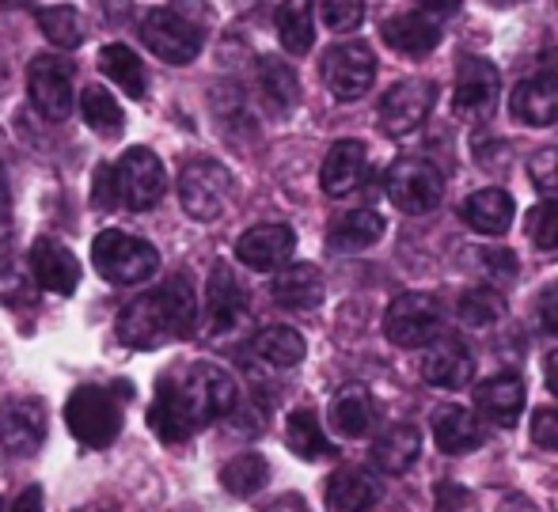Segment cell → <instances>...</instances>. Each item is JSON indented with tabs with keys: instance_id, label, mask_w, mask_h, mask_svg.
Masks as SVG:
<instances>
[{
	"instance_id": "c3c4849f",
	"label": "cell",
	"mask_w": 558,
	"mask_h": 512,
	"mask_svg": "<svg viewBox=\"0 0 558 512\" xmlns=\"http://www.w3.org/2000/svg\"><path fill=\"white\" fill-rule=\"evenodd\" d=\"M539 319H544V327L558 334V285H551L544 293V301H539Z\"/></svg>"
},
{
	"instance_id": "ab89813d",
	"label": "cell",
	"mask_w": 558,
	"mask_h": 512,
	"mask_svg": "<svg viewBox=\"0 0 558 512\" xmlns=\"http://www.w3.org/2000/svg\"><path fill=\"white\" fill-rule=\"evenodd\" d=\"M38 281L31 270H15V266H8V270H0V304L8 307H35L38 304Z\"/></svg>"
},
{
	"instance_id": "f907efd6",
	"label": "cell",
	"mask_w": 558,
	"mask_h": 512,
	"mask_svg": "<svg viewBox=\"0 0 558 512\" xmlns=\"http://www.w3.org/2000/svg\"><path fill=\"white\" fill-rule=\"evenodd\" d=\"M12 512H43V490H38V486H27Z\"/></svg>"
},
{
	"instance_id": "44dd1931",
	"label": "cell",
	"mask_w": 558,
	"mask_h": 512,
	"mask_svg": "<svg viewBox=\"0 0 558 512\" xmlns=\"http://www.w3.org/2000/svg\"><path fill=\"white\" fill-rule=\"evenodd\" d=\"M475 403L483 410L486 422H498V425H517L524 410V380L517 373H498L490 380L478 383L475 391Z\"/></svg>"
},
{
	"instance_id": "9f6ffc18",
	"label": "cell",
	"mask_w": 558,
	"mask_h": 512,
	"mask_svg": "<svg viewBox=\"0 0 558 512\" xmlns=\"http://www.w3.org/2000/svg\"><path fill=\"white\" fill-rule=\"evenodd\" d=\"M8 251H12V228L0 224V258H8Z\"/></svg>"
},
{
	"instance_id": "ffe728a7",
	"label": "cell",
	"mask_w": 558,
	"mask_h": 512,
	"mask_svg": "<svg viewBox=\"0 0 558 512\" xmlns=\"http://www.w3.org/2000/svg\"><path fill=\"white\" fill-rule=\"evenodd\" d=\"M365 168H368V153L361 141H335L331 153H327V160H324V171H319L324 194L342 198V194L357 191L361 179H365Z\"/></svg>"
},
{
	"instance_id": "3957f363",
	"label": "cell",
	"mask_w": 558,
	"mask_h": 512,
	"mask_svg": "<svg viewBox=\"0 0 558 512\" xmlns=\"http://www.w3.org/2000/svg\"><path fill=\"white\" fill-rule=\"evenodd\" d=\"M92 266L111 285H141V281H148L160 270V255H156L153 243L137 240L130 232H118V228H107L92 243Z\"/></svg>"
},
{
	"instance_id": "b9f144b4",
	"label": "cell",
	"mask_w": 558,
	"mask_h": 512,
	"mask_svg": "<svg viewBox=\"0 0 558 512\" xmlns=\"http://www.w3.org/2000/svg\"><path fill=\"white\" fill-rule=\"evenodd\" d=\"M529 175H532V186H536L539 194H551V198H558V145L539 148V153L532 156Z\"/></svg>"
},
{
	"instance_id": "680465c9",
	"label": "cell",
	"mask_w": 558,
	"mask_h": 512,
	"mask_svg": "<svg viewBox=\"0 0 558 512\" xmlns=\"http://www.w3.org/2000/svg\"><path fill=\"white\" fill-rule=\"evenodd\" d=\"M81 512H111V509H104V505H88V509H81Z\"/></svg>"
},
{
	"instance_id": "5bb4252c",
	"label": "cell",
	"mask_w": 558,
	"mask_h": 512,
	"mask_svg": "<svg viewBox=\"0 0 558 512\" xmlns=\"http://www.w3.org/2000/svg\"><path fill=\"white\" fill-rule=\"evenodd\" d=\"M243 319H247V289L235 278V270L217 263L206 285V334H232Z\"/></svg>"
},
{
	"instance_id": "7c38bea8",
	"label": "cell",
	"mask_w": 558,
	"mask_h": 512,
	"mask_svg": "<svg viewBox=\"0 0 558 512\" xmlns=\"http://www.w3.org/2000/svg\"><path fill=\"white\" fill-rule=\"evenodd\" d=\"M118 194H122V205L133 212L153 209L156 202L163 198V163L156 153L148 148H125V156L118 160Z\"/></svg>"
},
{
	"instance_id": "484cf974",
	"label": "cell",
	"mask_w": 558,
	"mask_h": 512,
	"mask_svg": "<svg viewBox=\"0 0 558 512\" xmlns=\"http://www.w3.org/2000/svg\"><path fill=\"white\" fill-rule=\"evenodd\" d=\"M384 235V217L376 209H350L345 217H338L327 232V243L338 255H357V251H368L376 240Z\"/></svg>"
},
{
	"instance_id": "4316f807",
	"label": "cell",
	"mask_w": 558,
	"mask_h": 512,
	"mask_svg": "<svg viewBox=\"0 0 558 512\" xmlns=\"http://www.w3.org/2000/svg\"><path fill=\"white\" fill-rule=\"evenodd\" d=\"M380 498L373 475L357 467H342L327 478V509L331 512H368Z\"/></svg>"
},
{
	"instance_id": "bcb514c9",
	"label": "cell",
	"mask_w": 558,
	"mask_h": 512,
	"mask_svg": "<svg viewBox=\"0 0 558 512\" xmlns=\"http://www.w3.org/2000/svg\"><path fill=\"white\" fill-rule=\"evenodd\" d=\"M92 202H96V209H114L122 202V194H118V171L111 163H104L96 171V194H92Z\"/></svg>"
},
{
	"instance_id": "5b68a950",
	"label": "cell",
	"mask_w": 558,
	"mask_h": 512,
	"mask_svg": "<svg viewBox=\"0 0 558 512\" xmlns=\"http://www.w3.org/2000/svg\"><path fill=\"white\" fill-rule=\"evenodd\" d=\"M232 171L217 160H191L179 175V202L194 220H217L232 202Z\"/></svg>"
},
{
	"instance_id": "d6986e66",
	"label": "cell",
	"mask_w": 558,
	"mask_h": 512,
	"mask_svg": "<svg viewBox=\"0 0 558 512\" xmlns=\"http://www.w3.org/2000/svg\"><path fill=\"white\" fill-rule=\"evenodd\" d=\"M422 376L434 388H463L475 376L471 350L460 338H437V342H429L426 357H422Z\"/></svg>"
},
{
	"instance_id": "681fc988",
	"label": "cell",
	"mask_w": 558,
	"mask_h": 512,
	"mask_svg": "<svg viewBox=\"0 0 558 512\" xmlns=\"http://www.w3.org/2000/svg\"><path fill=\"white\" fill-rule=\"evenodd\" d=\"M414 4H418L422 12L429 15V20H441V15H456V12H460L463 0H414Z\"/></svg>"
},
{
	"instance_id": "91938a15",
	"label": "cell",
	"mask_w": 558,
	"mask_h": 512,
	"mask_svg": "<svg viewBox=\"0 0 558 512\" xmlns=\"http://www.w3.org/2000/svg\"><path fill=\"white\" fill-rule=\"evenodd\" d=\"M0 512H4V501H0Z\"/></svg>"
},
{
	"instance_id": "d6a6232c",
	"label": "cell",
	"mask_w": 558,
	"mask_h": 512,
	"mask_svg": "<svg viewBox=\"0 0 558 512\" xmlns=\"http://www.w3.org/2000/svg\"><path fill=\"white\" fill-rule=\"evenodd\" d=\"M278 38L289 53L312 50V42H316V12H312V0H281Z\"/></svg>"
},
{
	"instance_id": "11a10c76",
	"label": "cell",
	"mask_w": 558,
	"mask_h": 512,
	"mask_svg": "<svg viewBox=\"0 0 558 512\" xmlns=\"http://www.w3.org/2000/svg\"><path fill=\"white\" fill-rule=\"evenodd\" d=\"M8 205H12V198H8V183L0 175V224H8Z\"/></svg>"
},
{
	"instance_id": "4fadbf2b",
	"label": "cell",
	"mask_w": 558,
	"mask_h": 512,
	"mask_svg": "<svg viewBox=\"0 0 558 512\" xmlns=\"http://www.w3.org/2000/svg\"><path fill=\"white\" fill-rule=\"evenodd\" d=\"M437 102V88L426 81H403L380 99V130L388 137H407L429 118Z\"/></svg>"
},
{
	"instance_id": "836d02e7",
	"label": "cell",
	"mask_w": 558,
	"mask_h": 512,
	"mask_svg": "<svg viewBox=\"0 0 558 512\" xmlns=\"http://www.w3.org/2000/svg\"><path fill=\"white\" fill-rule=\"evenodd\" d=\"M35 23H38V31H43V35L58 46V50H76V46L84 42V35H88V27H84V15L76 12V8H69V4L38 8Z\"/></svg>"
},
{
	"instance_id": "d590c367",
	"label": "cell",
	"mask_w": 558,
	"mask_h": 512,
	"mask_svg": "<svg viewBox=\"0 0 558 512\" xmlns=\"http://www.w3.org/2000/svg\"><path fill=\"white\" fill-rule=\"evenodd\" d=\"M266 478H270V467H266V460L255 452L235 455V460H228L225 471H221L225 490L235 493V498H251V493H258L266 486Z\"/></svg>"
},
{
	"instance_id": "6da1fadb",
	"label": "cell",
	"mask_w": 558,
	"mask_h": 512,
	"mask_svg": "<svg viewBox=\"0 0 558 512\" xmlns=\"http://www.w3.org/2000/svg\"><path fill=\"white\" fill-rule=\"evenodd\" d=\"M235 403H240V388L232 376L221 365L194 361L160 380L156 403L148 410V425L163 444H183L202 425L232 414Z\"/></svg>"
},
{
	"instance_id": "ee69618b",
	"label": "cell",
	"mask_w": 558,
	"mask_h": 512,
	"mask_svg": "<svg viewBox=\"0 0 558 512\" xmlns=\"http://www.w3.org/2000/svg\"><path fill=\"white\" fill-rule=\"evenodd\" d=\"M475 160L483 171H506L509 163H513V148H509L506 141H478Z\"/></svg>"
},
{
	"instance_id": "7dc6e473",
	"label": "cell",
	"mask_w": 558,
	"mask_h": 512,
	"mask_svg": "<svg viewBox=\"0 0 558 512\" xmlns=\"http://www.w3.org/2000/svg\"><path fill=\"white\" fill-rule=\"evenodd\" d=\"M434 501H437V512H456L460 505H468V490H460V486H452V483H437Z\"/></svg>"
},
{
	"instance_id": "6f0895ef",
	"label": "cell",
	"mask_w": 558,
	"mask_h": 512,
	"mask_svg": "<svg viewBox=\"0 0 558 512\" xmlns=\"http://www.w3.org/2000/svg\"><path fill=\"white\" fill-rule=\"evenodd\" d=\"M486 4H494V8H513V4H524V0H486Z\"/></svg>"
},
{
	"instance_id": "74e56055",
	"label": "cell",
	"mask_w": 558,
	"mask_h": 512,
	"mask_svg": "<svg viewBox=\"0 0 558 512\" xmlns=\"http://www.w3.org/2000/svg\"><path fill=\"white\" fill-rule=\"evenodd\" d=\"M506 315V304L494 289H471V293L460 296V319L475 330H486Z\"/></svg>"
},
{
	"instance_id": "db71d44e",
	"label": "cell",
	"mask_w": 558,
	"mask_h": 512,
	"mask_svg": "<svg viewBox=\"0 0 558 512\" xmlns=\"http://www.w3.org/2000/svg\"><path fill=\"white\" fill-rule=\"evenodd\" d=\"M498 512H536V509H532L524 498H506V505H501Z\"/></svg>"
},
{
	"instance_id": "d4e9b609",
	"label": "cell",
	"mask_w": 558,
	"mask_h": 512,
	"mask_svg": "<svg viewBox=\"0 0 558 512\" xmlns=\"http://www.w3.org/2000/svg\"><path fill=\"white\" fill-rule=\"evenodd\" d=\"M380 31H384V42L391 50L407 53V58H426L441 42V31H437V23L429 15H391Z\"/></svg>"
},
{
	"instance_id": "4dcf8cb0",
	"label": "cell",
	"mask_w": 558,
	"mask_h": 512,
	"mask_svg": "<svg viewBox=\"0 0 558 512\" xmlns=\"http://www.w3.org/2000/svg\"><path fill=\"white\" fill-rule=\"evenodd\" d=\"M258 92L274 114H289L301 99V81L281 58H263L258 61Z\"/></svg>"
},
{
	"instance_id": "ac0fdd59",
	"label": "cell",
	"mask_w": 558,
	"mask_h": 512,
	"mask_svg": "<svg viewBox=\"0 0 558 512\" xmlns=\"http://www.w3.org/2000/svg\"><path fill=\"white\" fill-rule=\"evenodd\" d=\"M513 118L532 130H544V125H558V76L555 73H539L529 76L513 88Z\"/></svg>"
},
{
	"instance_id": "1f68e13d",
	"label": "cell",
	"mask_w": 558,
	"mask_h": 512,
	"mask_svg": "<svg viewBox=\"0 0 558 512\" xmlns=\"http://www.w3.org/2000/svg\"><path fill=\"white\" fill-rule=\"evenodd\" d=\"M251 350H255V357L270 368H296L304 361V350H308V345H304V338L296 334L293 327H266L255 334Z\"/></svg>"
},
{
	"instance_id": "f1b7e54d",
	"label": "cell",
	"mask_w": 558,
	"mask_h": 512,
	"mask_svg": "<svg viewBox=\"0 0 558 512\" xmlns=\"http://www.w3.org/2000/svg\"><path fill=\"white\" fill-rule=\"evenodd\" d=\"M99 69H104L107 81H114L130 99H145V92H148L145 61H141L130 46H122V42L104 46V50H99Z\"/></svg>"
},
{
	"instance_id": "2e32d148",
	"label": "cell",
	"mask_w": 558,
	"mask_h": 512,
	"mask_svg": "<svg viewBox=\"0 0 558 512\" xmlns=\"http://www.w3.org/2000/svg\"><path fill=\"white\" fill-rule=\"evenodd\" d=\"M296 251V232L289 224H255L235 240V258L247 270H286Z\"/></svg>"
},
{
	"instance_id": "9a60e30c",
	"label": "cell",
	"mask_w": 558,
	"mask_h": 512,
	"mask_svg": "<svg viewBox=\"0 0 558 512\" xmlns=\"http://www.w3.org/2000/svg\"><path fill=\"white\" fill-rule=\"evenodd\" d=\"M46 440V406L38 399L0 403V448L12 455H35Z\"/></svg>"
},
{
	"instance_id": "8fae6325",
	"label": "cell",
	"mask_w": 558,
	"mask_h": 512,
	"mask_svg": "<svg viewBox=\"0 0 558 512\" xmlns=\"http://www.w3.org/2000/svg\"><path fill=\"white\" fill-rule=\"evenodd\" d=\"M27 92L46 122H65L73 114V65L65 58H35L27 69Z\"/></svg>"
},
{
	"instance_id": "f6af8a7d",
	"label": "cell",
	"mask_w": 558,
	"mask_h": 512,
	"mask_svg": "<svg viewBox=\"0 0 558 512\" xmlns=\"http://www.w3.org/2000/svg\"><path fill=\"white\" fill-rule=\"evenodd\" d=\"M532 440H536L539 448L558 452V410L551 406L536 410V417H532Z\"/></svg>"
},
{
	"instance_id": "f35d334b",
	"label": "cell",
	"mask_w": 558,
	"mask_h": 512,
	"mask_svg": "<svg viewBox=\"0 0 558 512\" xmlns=\"http://www.w3.org/2000/svg\"><path fill=\"white\" fill-rule=\"evenodd\" d=\"M524 232L539 251L558 247V202H539L524 212Z\"/></svg>"
},
{
	"instance_id": "e575fe53",
	"label": "cell",
	"mask_w": 558,
	"mask_h": 512,
	"mask_svg": "<svg viewBox=\"0 0 558 512\" xmlns=\"http://www.w3.org/2000/svg\"><path fill=\"white\" fill-rule=\"evenodd\" d=\"M286 444L293 448L301 460H324L331 455V440H327L324 425L312 410H293L286 422Z\"/></svg>"
},
{
	"instance_id": "7bdbcfd3",
	"label": "cell",
	"mask_w": 558,
	"mask_h": 512,
	"mask_svg": "<svg viewBox=\"0 0 558 512\" xmlns=\"http://www.w3.org/2000/svg\"><path fill=\"white\" fill-rule=\"evenodd\" d=\"M478 266H483L486 278H494L498 285H509V281L517 278V255L506 247H483L478 251Z\"/></svg>"
},
{
	"instance_id": "8992f818",
	"label": "cell",
	"mask_w": 558,
	"mask_h": 512,
	"mask_svg": "<svg viewBox=\"0 0 558 512\" xmlns=\"http://www.w3.org/2000/svg\"><path fill=\"white\" fill-rule=\"evenodd\" d=\"M388 198L396 209L422 217V212L437 209L445 198V179L426 156H403L391 163L388 171Z\"/></svg>"
},
{
	"instance_id": "603a6c76",
	"label": "cell",
	"mask_w": 558,
	"mask_h": 512,
	"mask_svg": "<svg viewBox=\"0 0 558 512\" xmlns=\"http://www.w3.org/2000/svg\"><path fill=\"white\" fill-rule=\"evenodd\" d=\"M434 440L441 452L463 455V452H475L486 440V432H483V422H478L471 410L441 406V410H434Z\"/></svg>"
},
{
	"instance_id": "ba28073f",
	"label": "cell",
	"mask_w": 558,
	"mask_h": 512,
	"mask_svg": "<svg viewBox=\"0 0 558 512\" xmlns=\"http://www.w3.org/2000/svg\"><path fill=\"white\" fill-rule=\"evenodd\" d=\"M141 38L145 46L168 65H191L202 53V31L191 20H183L171 8H153L141 20Z\"/></svg>"
},
{
	"instance_id": "816d5d0a",
	"label": "cell",
	"mask_w": 558,
	"mask_h": 512,
	"mask_svg": "<svg viewBox=\"0 0 558 512\" xmlns=\"http://www.w3.org/2000/svg\"><path fill=\"white\" fill-rule=\"evenodd\" d=\"M544 376H547V388L555 391V399H558V350L547 357V365H544Z\"/></svg>"
},
{
	"instance_id": "f546056e",
	"label": "cell",
	"mask_w": 558,
	"mask_h": 512,
	"mask_svg": "<svg viewBox=\"0 0 558 512\" xmlns=\"http://www.w3.org/2000/svg\"><path fill=\"white\" fill-rule=\"evenodd\" d=\"M376 422V403L365 388H342L331 399V425L338 437H365Z\"/></svg>"
},
{
	"instance_id": "cb8c5ba5",
	"label": "cell",
	"mask_w": 558,
	"mask_h": 512,
	"mask_svg": "<svg viewBox=\"0 0 558 512\" xmlns=\"http://www.w3.org/2000/svg\"><path fill=\"white\" fill-rule=\"evenodd\" d=\"M513 198H509L501 186H486V191H475L468 202H463V220L468 228H475L478 235H501L509 224H513Z\"/></svg>"
},
{
	"instance_id": "7a4b0ae2",
	"label": "cell",
	"mask_w": 558,
	"mask_h": 512,
	"mask_svg": "<svg viewBox=\"0 0 558 512\" xmlns=\"http://www.w3.org/2000/svg\"><path fill=\"white\" fill-rule=\"evenodd\" d=\"M198 322V293L186 273L163 281L160 289L137 296L118 315V338L130 350H156L163 342L186 338Z\"/></svg>"
},
{
	"instance_id": "7402d4cb",
	"label": "cell",
	"mask_w": 558,
	"mask_h": 512,
	"mask_svg": "<svg viewBox=\"0 0 558 512\" xmlns=\"http://www.w3.org/2000/svg\"><path fill=\"white\" fill-rule=\"evenodd\" d=\"M270 293L281 307L312 312V307L324 304V273L312 263H293V266H286V270H278Z\"/></svg>"
},
{
	"instance_id": "60d3db41",
	"label": "cell",
	"mask_w": 558,
	"mask_h": 512,
	"mask_svg": "<svg viewBox=\"0 0 558 512\" xmlns=\"http://www.w3.org/2000/svg\"><path fill=\"white\" fill-rule=\"evenodd\" d=\"M319 15H324L327 27L345 35L365 20V0H319Z\"/></svg>"
},
{
	"instance_id": "9c48e42d",
	"label": "cell",
	"mask_w": 558,
	"mask_h": 512,
	"mask_svg": "<svg viewBox=\"0 0 558 512\" xmlns=\"http://www.w3.org/2000/svg\"><path fill=\"white\" fill-rule=\"evenodd\" d=\"M498 96H501L498 69L486 58H460V65H456V96H452L456 118L471 125L486 122L498 110Z\"/></svg>"
},
{
	"instance_id": "8d00e7d4",
	"label": "cell",
	"mask_w": 558,
	"mask_h": 512,
	"mask_svg": "<svg viewBox=\"0 0 558 512\" xmlns=\"http://www.w3.org/2000/svg\"><path fill=\"white\" fill-rule=\"evenodd\" d=\"M81 114H84V122H88L96 133H104V137H114V133H122V125H125L122 107H118L111 92L99 88V84H88V88H84Z\"/></svg>"
},
{
	"instance_id": "f5cc1de1",
	"label": "cell",
	"mask_w": 558,
	"mask_h": 512,
	"mask_svg": "<svg viewBox=\"0 0 558 512\" xmlns=\"http://www.w3.org/2000/svg\"><path fill=\"white\" fill-rule=\"evenodd\" d=\"M266 512H304V501L301 498H281V501H274Z\"/></svg>"
},
{
	"instance_id": "30bf717a",
	"label": "cell",
	"mask_w": 558,
	"mask_h": 512,
	"mask_svg": "<svg viewBox=\"0 0 558 512\" xmlns=\"http://www.w3.org/2000/svg\"><path fill=\"white\" fill-rule=\"evenodd\" d=\"M376 81V58L365 42H342L331 46L324 58V84L335 99L353 102L361 99Z\"/></svg>"
},
{
	"instance_id": "52a82bcc",
	"label": "cell",
	"mask_w": 558,
	"mask_h": 512,
	"mask_svg": "<svg viewBox=\"0 0 558 512\" xmlns=\"http://www.w3.org/2000/svg\"><path fill=\"white\" fill-rule=\"evenodd\" d=\"M384 330H388V342L403 345V350L429 345L437 338V330H441V304L429 293H399L388 304Z\"/></svg>"
},
{
	"instance_id": "83f0119b",
	"label": "cell",
	"mask_w": 558,
	"mask_h": 512,
	"mask_svg": "<svg viewBox=\"0 0 558 512\" xmlns=\"http://www.w3.org/2000/svg\"><path fill=\"white\" fill-rule=\"evenodd\" d=\"M422 452V437L414 425H391L388 432L373 440V463L384 471V475H403V471L414 467Z\"/></svg>"
},
{
	"instance_id": "277c9868",
	"label": "cell",
	"mask_w": 558,
	"mask_h": 512,
	"mask_svg": "<svg viewBox=\"0 0 558 512\" xmlns=\"http://www.w3.org/2000/svg\"><path fill=\"white\" fill-rule=\"evenodd\" d=\"M65 422L81 444L88 448H107L114 444L118 429H122V410H118L114 395L96 383H84L69 395L65 403Z\"/></svg>"
},
{
	"instance_id": "e0dca14e",
	"label": "cell",
	"mask_w": 558,
	"mask_h": 512,
	"mask_svg": "<svg viewBox=\"0 0 558 512\" xmlns=\"http://www.w3.org/2000/svg\"><path fill=\"white\" fill-rule=\"evenodd\" d=\"M31 273H35V281L46 293L69 296L81 285V263L58 240H35V247H31Z\"/></svg>"
}]
</instances>
